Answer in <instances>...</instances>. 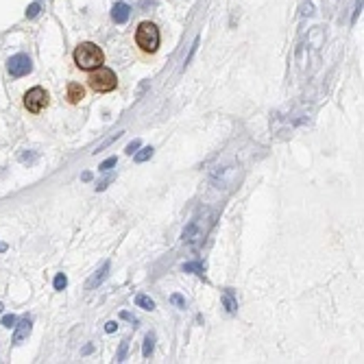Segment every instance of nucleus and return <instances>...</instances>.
Wrapping results in <instances>:
<instances>
[{
    "label": "nucleus",
    "mask_w": 364,
    "mask_h": 364,
    "mask_svg": "<svg viewBox=\"0 0 364 364\" xmlns=\"http://www.w3.org/2000/svg\"><path fill=\"white\" fill-rule=\"evenodd\" d=\"M129 15H131L129 4H124V2H116V4H113L111 17H113V22H116V24H124V22L129 20Z\"/></svg>",
    "instance_id": "8"
},
{
    "label": "nucleus",
    "mask_w": 364,
    "mask_h": 364,
    "mask_svg": "<svg viewBox=\"0 0 364 364\" xmlns=\"http://www.w3.org/2000/svg\"><path fill=\"white\" fill-rule=\"evenodd\" d=\"M107 271H109V264H103V268H100V271L96 273V275H94V277L87 282V290H92L96 284H100V282H103V279L107 277Z\"/></svg>",
    "instance_id": "11"
},
{
    "label": "nucleus",
    "mask_w": 364,
    "mask_h": 364,
    "mask_svg": "<svg viewBox=\"0 0 364 364\" xmlns=\"http://www.w3.org/2000/svg\"><path fill=\"white\" fill-rule=\"evenodd\" d=\"M83 96H85V89H83V85H79V83H70L68 85V100L70 103H81Z\"/></svg>",
    "instance_id": "9"
},
{
    "label": "nucleus",
    "mask_w": 364,
    "mask_h": 364,
    "mask_svg": "<svg viewBox=\"0 0 364 364\" xmlns=\"http://www.w3.org/2000/svg\"><path fill=\"white\" fill-rule=\"evenodd\" d=\"M7 68H9L11 76H24L33 70V61H31V57L28 55H13L9 59Z\"/></svg>",
    "instance_id": "6"
},
{
    "label": "nucleus",
    "mask_w": 364,
    "mask_h": 364,
    "mask_svg": "<svg viewBox=\"0 0 364 364\" xmlns=\"http://www.w3.org/2000/svg\"><path fill=\"white\" fill-rule=\"evenodd\" d=\"M15 323H17V319H15L13 314H7V316L2 319V325H4V327H9V330H11V327H15Z\"/></svg>",
    "instance_id": "19"
},
{
    "label": "nucleus",
    "mask_w": 364,
    "mask_h": 364,
    "mask_svg": "<svg viewBox=\"0 0 364 364\" xmlns=\"http://www.w3.org/2000/svg\"><path fill=\"white\" fill-rule=\"evenodd\" d=\"M120 316H122V319H124V321H129V323H133V325H135V323H138V321H135V319H133V316H131L129 312H122Z\"/></svg>",
    "instance_id": "25"
},
{
    "label": "nucleus",
    "mask_w": 364,
    "mask_h": 364,
    "mask_svg": "<svg viewBox=\"0 0 364 364\" xmlns=\"http://www.w3.org/2000/svg\"><path fill=\"white\" fill-rule=\"evenodd\" d=\"M74 61L81 70H96L98 65H103L105 55L96 44H92V41H83V44L76 46V50H74Z\"/></svg>",
    "instance_id": "1"
},
{
    "label": "nucleus",
    "mask_w": 364,
    "mask_h": 364,
    "mask_svg": "<svg viewBox=\"0 0 364 364\" xmlns=\"http://www.w3.org/2000/svg\"><path fill=\"white\" fill-rule=\"evenodd\" d=\"M127 351H129V340H122L120 351H118V362H122L124 358H127Z\"/></svg>",
    "instance_id": "17"
},
{
    "label": "nucleus",
    "mask_w": 364,
    "mask_h": 364,
    "mask_svg": "<svg viewBox=\"0 0 364 364\" xmlns=\"http://www.w3.org/2000/svg\"><path fill=\"white\" fill-rule=\"evenodd\" d=\"M31 327H33V321L28 319V316H26V319H22V321H17V323H15V334H13V343L20 345L24 338H28Z\"/></svg>",
    "instance_id": "7"
},
{
    "label": "nucleus",
    "mask_w": 364,
    "mask_h": 364,
    "mask_svg": "<svg viewBox=\"0 0 364 364\" xmlns=\"http://www.w3.org/2000/svg\"><path fill=\"white\" fill-rule=\"evenodd\" d=\"M183 271H186V273L194 271V273H199V275H203V266L201 264H186V266H183Z\"/></svg>",
    "instance_id": "20"
},
{
    "label": "nucleus",
    "mask_w": 364,
    "mask_h": 364,
    "mask_svg": "<svg viewBox=\"0 0 364 364\" xmlns=\"http://www.w3.org/2000/svg\"><path fill=\"white\" fill-rule=\"evenodd\" d=\"M170 301H172V303H175V306H177V308L186 310V299H183V297H181V295H172V297H170Z\"/></svg>",
    "instance_id": "18"
},
{
    "label": "nucleus",
    "mask_w": 364,
    "mask_h": 364,
    "mask_svg": "<svg viewBox=\"0 0 364 364\" xmlns=\"http://www.w3.org/2000/svg\"><path fill=\"white\" fill-rule=\"evenodd\" d=\"M65 286H68V279H65L63 273H59V275L55 277V290H63Z\"/></svg>",
    "instance_id": "16"
},
{
    "label": "nucleus",
    "mask_w": 364,
    "mask_h": 364,
    "mask_svg": "<svg viewBox=\"0 0 364 364\" xmlns=\"http://www.w3.org/2000/svg\"><path fill=\"white\" fill-rule=\"evenodd\" d=\"M140 146H142V142H140V140H133V142H131V144L127 146V153H129V155L138 153V148H140Z\"/></svg>",
    "instance_id": "21"
},
{
    "label": "nucleus",
    "mask_w": 364,
    "mask_h": 364,
    "mask_svg": "<svg viewBox=\"0 0 364 364\" xmlns=\"http://www.w3.org/2000/svg\"><path fill=\"white\" fill-rule=\"evenodd\" d=\"M135 306L142 308V310H155V301L146 295H138L135 297Z\"/></svg>",
    "instance_id": "12"
},
{
    "label": "nucleus",
    "mask_w": 364,
    "mask_h": 364,
    "mask_svg": "<svg viewBox=\"0 0 364 364\" xmlns=\"http://www.w3.org/2000/svg\"><path fill=\"white\" fill-rule=\"evenodd\" d=\"M116 164H118V159H116V157H109V159H105V162L98 166V170L107 172V170H111V168H113V166H116Z\"/></svg>",
    "instance_id": "15"
},
{
    "label": "nucleus",
    "mask_w": 364,
    "mask_h": 364,
    "mask_svg": "<svg viewBox=\"0 0 364 364\" xmlns=\"http://www.w3.org/2000/svg\"><path fill=\"white\" fill-rule=\"evenodd\" d=\"M0 312H2V303H0Z\"/></svg>",
    "instance_id": "27"
},
{
    "label": "nucleus",
    "mask_w": 364,
    "mask_h": 364,
    "mask_svg": "<svg viewBox=\"0 0 364 364\" xmlns=\"http://www.w3.org/2000/svg\"><path fill=\"white\" fill-rule=\"evenodd\" d=\"M210 225L203 227L201 218H194L192 223L186 227V231H183V242L190 244V249H194V251H196V249L203 244V240H205V234H207V229H210Z\"/></svg>",
    "instance_id": "4"
},
{
    "label": "nucleus",
    "mask_w": 364,
    "mask_h": 364,
    "mask_svg": "<svg viewBox=\"0 0 364 364\" xmlns=\"http://www.w3.org/2000/svg\"><path fill=\"white\" fill-rule=\"evenodd\" d=\"M120 135H122V133H113V135H111V138H109V140H105V142H103V144H100V146H98V153H100V151H103V148H107V146H109V144H111V142H113V140H118V138H120Z\"/></svg>",
    "instance_id": "23"
},
{
    "label": "nucleus",
    "mask_w": 364,
    "mask_h": 364,
    "mask_svg": "<svg viewBox=\"0 0 364 364\" xmlns=\"http://www.w3.org/2000/svg\"><path fill=\"white\" fill-rule=\"evenodd\" d=\"M153 349H155V336L153 334H148L144 338V347H142V356L144 358H151L153 356Z\"/></svg>",
    "instance_id": "13"
},
{
    "label": "nucleus",
    "mask_w": 364,
    "mask_h": 364,
    "mask_svg": "<svg viewBox=\"0 0 364 364\" xmlns=\"http://www.w3.org/2000/svg\"><path fill=\"white\" fill-rule=\"evenodd\" d=\"M223 303H225V308H227V312H229V314L238 312V301H236V297H234V292H231V290L223 292Z\"/></svg>",
    "instance_id": "10"
},
{
    "label": "nucleus",
    "mask_w": 364,
    "mask_h": 364,
    "mask_svg": "<svg viewBox=\"0 0 364 364\" xmlns=\"http://www.w3.org/2000/svg\"><path fill=\"white\" fill-rule=\"evenodd\" d=\"M89 85H92L94 92H111L118 85V79L113 74V70L105 68V65H98L92 74H89Z\"/></svg>",
    "instance_id": "3"
},
{
    "label": "nucleus",
    "mask_w": 364,
    "mask_h": 364,
    "mask_svg": "<svg viewBox=\"0 0 364 364\" xmlns=\"http://www.w3.org/2000/svg\"><path fill=\"white\" fill-rule=\"evenodd\" d=\"M135 41L144 52H155L159 48V28L153 22H142L135 33Z\"/></svg>",
    "instance_id": "2"
},
{
    "label": "nucleus",
    "mask_w": 364,
    "mask_h": 364,
    "mask_svg": "<svg viewBox=\"0 0 364 364\" xmlns=\"http://www.w3.org/2000/svg\"><path fill=\"white\" fill-rule=\"evenodd\" d=\"M303 9H306V11H303V13H306V15H312V13H314V11H312V4H306V7H303Z\"/></svg>",
    "instance_id": "26"
},
{
    "label": "nucleus",
    "mask_w": 364,
    "mask_h": 364,
    "mask_svg": "<svg viewBox=\"0 0 364 364\" xmlns=\"http://www.w3.org/2000/svg\"><path fill=\"white\" fill-rule=\"evenodd\" d=\"M153 151H155L153 146H144L140 153H135V162L142 164V162H146V159H151L153 157Z\"/></svg>",
    "instance_id": "14"
},
{
    "label": "nucleus",
    "mask_w": 364,
    "mask_h": 364,
    "mask_svg": "<svg viewBox=\"0 0 364 364\" xmlns=\"http://www.w3.org/2000/svg\"><path fill=\"white\" fill-rule=\"evenodd\" d=\"M37 13H39V4H37V2H33L31 7L26 9V17H35Z\"/></svg>",
    "instance_id": "22"
},
{
    "label": "nucleus",
    "mask_w": 364,
    "mask_h": 364,
    "mask_svg": "<svg viewBox=\"0 0 364 364\" xmlns=\"http://www.w3.org/2000/svg\"><path fill=\"white\" fill-rule=\"evenodd\" d=\"M116 330H118V323H116V321H109V323L105 325V332H107V334H113Z\"/></svg>",
    "instance_id": "24"
},
{
    "label": "nucleus",
    "mask_w": 364,
    "mask_h": 364,
    "mask_svg": "<svg viewBox=\"0 0 364 364\" xmlns=\"http://www.w3.org/2000/svg\"><path fill=\"white\" fill-rule=\"evenodd\" d=\"M46 105H48V92H46V89L33 87V89H28V92L24 94V107L31 113H39Z\"/></svg>",
    "instance_id": "5"
}]
</instances>
